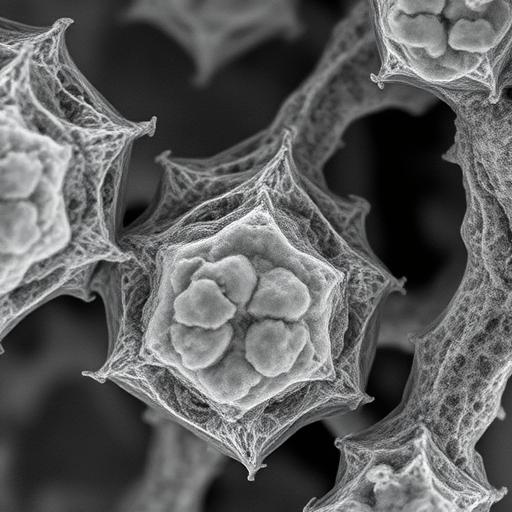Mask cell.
I'll return each instance as SVG.
<instances>
[{
  "instance_id": "1",
  "label": "cell",
  "mask_w": 512,
  "mask_h": 512,
  "mask_svg": "<svg viewBox=\"0 0 512 512\" xmlns=\"http://www.w3.org/2000/svg\"><path fill=\"white\" fill-rule=\"evenodd\" d=\"M381 54L377 80L404 74L426 81L470 73L502 40L511 21L505 0H370Z\"/></svg>"
},
{
  "instance_id": "2",
  "label": "cell",
  "mask_w": 512,
  "mask_h": 512,
  "mask_svg": "<svg viewBox=\"0 0 512 512\" xmlns=\"http://www.w3.org/2000/svg\"><path fill=\"white\" fill-rule=\"evenodd\" d=\"M264 318L246 330L243 342L245 362L259 375L275 378L288 373L308 340V330L297 323Z\"/></svg>"
}]
</instances>
